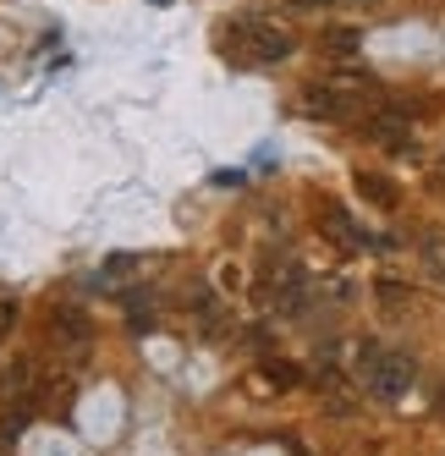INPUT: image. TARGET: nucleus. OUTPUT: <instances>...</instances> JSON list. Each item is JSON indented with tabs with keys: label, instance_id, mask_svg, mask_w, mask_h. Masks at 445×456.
<instances>
[{
	"label": "nucleus",
	"instance_id": "nucleus-11",
	"mask_svg": "<svg viewBox=\"0 0 445 456\" xmlns=\"http://www.w3.org/2000/svg\"><path fill=\"white\" fill-rule=\"evenodd\" d=\"M325 55H358L363 50V28H325Z\"/></svg>",
	"mask_w": 445,
	"mask_h": 456
},
{
	"label": "nucleus",
	"instance_id": "nucleus-2",
	"mask_svg": "<svg viewBox=\"0 0 445 456\" xmlns=\"http://www.w3.org/2000/svg\"><path fill=\"white\" fill-rule=\"evenodd\" d=\"M374 94H379V83H374L368 72H358V67H336L330 77H320V83L303 88V110H308L313 121H346L352 110H363Z\"/></svg>",
	"mask_w": 445,
	"mask_h": 456
},
{
	"label": "nucleus",
	"instance_id": "nucleus-13",
	"mask_svg": "<svg viewBox=\"0 0 445 456\" xmlns=\"http://www.w3.org/2000/svg\"><path fill=\"white\" fill-rule=\"evenodd\" d=\"M133 270H138V258H133V253H116V258H105L100 281H121V275H133Z\"/></svg>",
	"mask_w": 445,
	"mask_h": 456
},
{
	"label": "nucleus",
	"instance_id": "nucleus-5",
	"mask_svg": "<svg viewBox=\"0 0 445 456\" xmlns=\"http://www.w3.org/2000/svg\"><path fill=\"white\" fill-rule=\"evenodd\" d=\"M270 303H275L280 314H303V303H308V275H303L297 265H280V270L270 275Z\"/></svg>",
	"mask_w": 445,
	"mask_h": 456
},
{
	"label": "nucleus",
	"instance_id": "nucleus-15",
	"mask_svg": "<svg viewBox=\"0 0 445 456\" xmlns=\"http://www.w3.org/2000/svg\"><path fill=\"white\" fill-rule=\"evenodd\" d=\"M286 6H297V12H313V6H336V0H286Z\"/></svg>",
	"mask_w": 445,
	"mask_h": 456
},
{
	"label": "nucleus",
	"instance_id": "nucleus-4",
	"mask_svg": "<svg viewBox=\"0 0 445 456\" xmlns=\"http://www.w3.org/2000/svg\"><path fill=\"white\" fill-rule=\"evenodd\" d=\"M363 133L379 149H391V154H418V143H412V133H407V110H374Z\"/></svg>",
	"mask_w": 445,
	"mask_h": 456
},
{
	"label": "nucleus",
	"instance_id": "nucleus-8",
	"mask_svg": "<svg viewBox=\"0 0 445 456\" xmlns=\"http://www.w3.org/2000/svg\"><path fill=\"white\" fill-rule=\"evenodd\" d=\"M352 187H358V199H368L374 209H396V182L391 176H379V171H352Z\"/></svg>",
	"mask_w": 445,
	"mask_h": 456
},
{
	"label": "nucleus",
	"instance_id": "nucleus-1",
	"mask_svg": "<svg viewBox=\"0 0 445 456\" xmlns=\"http://www.w3.org/2000/svg\"><path fill=\"white\" fill-rule=\"evenodd\" d=\"M214 45H220L226 61H237V67H275V61H286V55L297 50L292 28H280L270 17H237V22L220 28Z\"/></svg>",
	"mask_w": 445,
	"mask_h": 456
},
{
	"label": "nucleus",
	"instance_id": "nucleus-14",
	"mask_svg": "<svg viewBox=\"0 0 445 456\" xmlns=\"http://www.w3.org/2000/svg\"><path fill=\"white\" fill-rule=\"evenodd\" d=\"M12 319H17V308H12V303H0V336L12 330Z\"/></svg>",
	"mask_w": 445,
	"mask_h": 456
},
{
	"label": "nucleus",
	"instance_id": "nucleus-16",
	"mask_svg": "<svg viewBox=\"0 0 445 456\" xmlns=\"http://www.w3.org/2000/svg\"><path fill=\"white\" fill-rule=\"evenodd\" d=\"M154 6H171V0H154Z\"/></svg>",
	"mask_w": 445,
	"mask_h": 456
},
{
	"label": "nucleus",
	"instance_id": "nucleus-7",
	"mask_svg": "<svg viewBox=\"0 0 445 456\" xmlns=\"http://www.w3.org/2000/svg\"><path fill=\"white\" fill-rule=\"evenodd\" d=\"M320 225H325V237H330L336 248H363V242H368V237H363V225L346 215L341 204H325V209H320Z\"/></svg>",
	"mask_w": 445,
	"mask_h": 456
},
{
	"label": "nucleus",
	"instance_id": "nucleus-6",
	"mask_svg": "<svg viewBox=\"0 0 445 456\" xmlns=\"http://www.w3.org/2000/svg\"><path fill=\"white\" fill-rule=\"evenodd\" d=\"M50 336H55V346L83 352L88 346V319H83V308H50Z\"/></svg>",
	"mask_w": 445,
	"mask_h": 456
},
{
	"label": "nucleus",
	"instance_id": "nucleus-9",
	"mask_svg": "<svg viewBox=\"0 0 445 456\" xmlns=\"http://www.w3.org/2000/svg\"><path fill=\"white\" fill-rule=\"evenodd\" d=\"M374 297H379V308H385V314H407L412 308V286L407 281H374Z\"/></svg>",
	"mask_w": 445,
	"mask_h": 456
},
{
	"label": "nucleus",
	"instance_id": "nucleus-10",
	"mask_svg": "<svg viewBox=\"0 0 445 456\" xmlns=\"http://www.w3.org/2000/svg\"><path fill=\"white\" fill-rule=\"evenodd\" d=\"M264 379H270V390H297L303 369L292 363V357H264Z\"/></svg>",
	"mask_w": 445,
	"mask_h": 456
},
{
	"label": "nucleus",
	"instance_id": "nucleus-3",
	"mask_svg": "<svg viewBox=\"0 0 445 456\" xmlns=\"http://www.w3.org/2000/svg\"><path fill=\"white\" fill-rule=\"evenodd\" d=\"M352 374L374 390L379 402H401L412 385H418V363L407 352H385L379 341H358V357H352Z\"/></svg>",
	"mask_w": 445,
	"mask_h": 456
},
{
	"label": "nucleus",
	"instance_id": "nucleus-12",
	"mask_svg": "<svg viewBox=\"0 0 445 456\" xmlns=\"http://www.w3.org/2000/svg\"><path fill=\"white\" fill-rule=\"evenodd\" d=\"M418 258H424V270H429L434 281H445V237H440V232H429V237L418 242Z\"/></svg>",
	"mask_w": 445,
	"mask_h": 456
}]
</instances>
